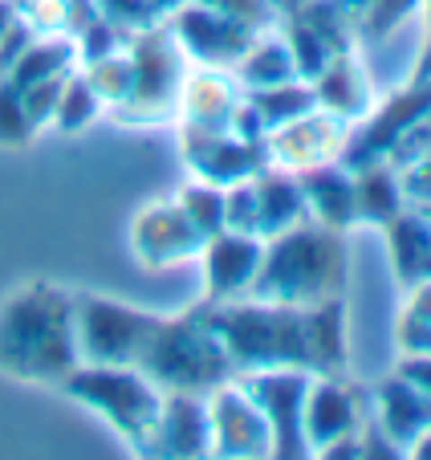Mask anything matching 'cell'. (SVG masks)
Instances as JSON below:
<instances>
[{"instance_id":"cell-1","label":"cell","mask_w":431,"mask_h":460,"mask_svg":"<svg viewBox=\"0 0 431 460\" xmlns=\"http://www.w3.org/2000/svg\"><path fill=\"white\" fill-rule=\"evenodd\" d=\"M216 334L228 350L233 375L249 371H346V305L330 297L321 305H281V302H216L204 305Z\"/></svg>"},{"instance_id":"cell-2","label":"cell","mask_w":431,"mask_h":460,"mask_svg":"<svg viewBox=\"0 0 431 460\" xmlns=\"http://www.w3.org/2000/svg\"><path fill=\"white\" fill-rule=\"evenodd\" d=\"M74 289L29 278L0 297V375L57 387L78 367Z\"/></svg>"},{"instance_id":"cell-3","label":"cell","mask_w":431,"mask_h":460,"mask_svg":"<svg viewBox=\"0 0 431 460\" xmlns=\"http://www.w3.org/2000/svg\"><path fill=\"white\" fill-rule=\"evenodd\" d=\"M346 289V241L318 220L268 236L249 297L281 305H321Z\"/></svg>"},{"instance_id":"cell-4","label":"cell","mask_w":431,"mask_h":460,"mask_svg":"<svg viewBox=\"0 0 431 460\" xmlns=\"http://www.w3.org/2000/svg\"><path fill=\"white\" fill-rule=\"evenodd\" d=\"M138 371L147 375L155 387L163 391H191V395H207L224 379H233V363L228 350L216 334L207 310H188L163 318L159 314L155 331L147 339V350L138 358Z\"/></svg>"},{"instance_id":"cell-5","label":"cell","mask_w":431,"mask_h":460,"mask_svg":"<svg viewBox=\"0 0 431 460\" xmlns=\"http://www.w3.org/2000/svg\"><path fill=\"white\" fill-rule=\"evenodd\" d=\"M57 387L74 403L98 411L138 456H147L151 436L159 428V411H163V387H155L138 367L78 363Z\"/></svg>"},{"instance_id":"cell-6","label":"cell","mask_w":431,"mask_h":460,"mask_svg":"<svg viewBox=\"0 0 431 460\" xmlns=\"http://www.w3.org/2000/svg\"><path fill=\"white\" fill-rule=\"evenodd\" d=\"M159 314L106 294H74V342L82 363L138 367Z\"/></svg>"},{"instance_id":"cell-7","label":"cell","mask_w":431,"mask_h":460,"mask_svg":"<svg viewBox=\"0 0 431 460\" xmlns=\"http://www.w3.org/2000/svg\"><path fill=\"white\" fill-rule=\"evenodd\" d=\"M135 58V94L119 106V119L127 122H159L180 111V86L188 78V53L180 49L172 29H138L130 37Z\"/></svg>"},{"instance_id":"cell-8","label":"cell","mask_w":431,"mask_h":460,"mask_svg":"<svg viewBox=\"0 0 431 460\" xmlns=\"http://www.w3.org/2000/svg\"><path fill=\"white\" fill-rule=\"evenodd\" d=\"M366 420L371 411H366L358 383H346L342 375H313L310 379L302 408V436L310 456H326L334 444L358 436Z\"/></svg>"},{"instance_id":"cell-9","label":"cell","mask_w":431,"mask_h":460,"mask_svg":"<svg viewBox=\"0 0 431 460\" xmlns=\"http://www.w3.org/2000/svg\"><path fill=\"white\" fill-rule=\"evenodd\" d=\"M207 236L191 225V217L180 208V200H151L130 220V252L143 270H175L199 261Z\"/></svg>"},{"instance_id":"cell-10","label":"cell","mask_w":431,"mask_h":460,"mask_svg":"<svg viewBox=\"0 0 431 460\" xmlns=\"http://www.w3.org/2000/svg\"><path fill=\"white\" fill-rule=\"evenodd\" d=\"M207 416H212V456H273V432L265 411L236 375L207 391Z\"/></svg>"},{"instance_id":"cell-11","label":"cell","mask_w":431,"mask_h":460,"mask_svg":"<svg viewBox=\"0 0 431 460\" xmlns=\"http://www.w3.org/2000/svg\"><path fill=\"white\" fill-rule=\"evenodd\" d=\"M236 379L244 383V391L265 411L268 432H273V456H310L302 436V408L313 375L285 367V371H249L236 375Z\"/></svg>"},{"instance_id":"cell-12","label":"cell","mask_w":431,"mask_h":460,"mask_svg":"<svg viewBox=\"0 0 431 460\" xmlns=\"http://www.w3.org/2000/svg\"><path fill=\"white\" fill-rule=\"evenodd\" d=\"M180 143L183 159H188L191 175L220 188H233L241 180H252L260 167H268L265 143H249L233 130H207V127H183L180 122Z\"/></svg>"},{"instance_id":"cell-13","label":"cell","mask_w":431,"mask_h":460,"mask_svg":"<svg viewBox=\"0 0 431 460\" xmlns=\"http://www.w3.org/2000/svg\"><path fill=\"white\" fill-rule=\"evenodd\" d=\"M346 127L338 114L330 111H310L302 119H289L281 127H273L265 135V155L273 167H285V172H305V167H318V164H334L342 159L346 147Z\"/></svg>"},{"instance_id":"cell-14","label":"cell","mask_w":431,"mask_h":460,"mask_svg":"<svg viewBox=\"0 0 431 460\" xmlns=\"http://www.w3.org/2000/svg\"><path fill=\"white\" fill-rule=\"evenodd\" d=\"M265 257V236L257 233H236V228H220L204 241L199 249V265H204V305L233 302V297H249L252 278Z\"/></svg>"},{"instance_id":"cell-15","label":"cell","mask_w":431,"mask_h":460,"mask_svg":"<svg viewBox=\"0 0 431 460\" xmlns=\"http://www.w3.org/2000/svg\"><path fill=\"white\" fill-rule=\"evenodd\" d=\"M172 33L180 49L199 66H216V70H233L241 53L252 45V29L236 25L233 17L207 9L199 0H188L180 13H172Z\"/></svg>"},{"instance_id":"cell-16","label":"cell","mask_w":431,"mask_h":460,"mask_svg":"<svg viewBox=\"0 0 431 460\" xmlns=\"http://www.w3.org/2000/svg\"><path fill=\"white\" fill-rule=\"evenodd\" d=\"M147 456H212V416H207V395L191 391H163V411L159 428L151 436Z\"/></svg>"},{"instance_id":"cell-17","label":"cell","mask_w":431,"mask_h":460,"mask_svg":"<svg viewBox=\"0 0 431 460\" xmlns=\"http://www.w3.org/2000/svg\"><path fill=\"white\" fill-rule=\"evenodd\" d=\"M371 416H374V424L383 428V436L399 448V456H407V448L431 428V395L419 391L415 383H407L403 375L395 371L391 379H383L379 387H374Z\"/></svg>"},{"instance_id":"cell-18","label":"cell","mask_w":431,"mask_h":460,"mask_svg":"<svg viewBox=\"0 0 431 460\" xmlns=\"http://www.w3.org/2000/svg\"><path fill=\"white\" fill-rule=\"evenodd\" d=\"M244 86L233 78V74L216 70V66H199V70H188L180 86V122L183 127H207V130H228V119H233L236 102H241Z\"/></svg>"},{"instance_id":"cell-19","label":"cell","mask_w":431,"mask_h":460,"mask_svg":"<svg viewBox=\"0 0 431 460\" xmlns=\"http://www.w3.org/2000/svg\"><path fill=\"white\" fill-rule=\"evenodd\" d=\"M297 183H302V200H305V217L318 220L326 228H338L346 233L350 225H358L354 217V172L334 164H318L305 167V172H294Z\"/></svg>"},{"instance_id":"cell-20","label":"cell","mask_w":431,"mask_h":460,"mask_svg":"<svg viewBox=\"0 0 431 460\" xmlns=\"http://www.w3.org/2000/svg\"><path fill=\"white\" fill-rule=\"evenodd\" d=\"M252 196H257V236H277L285 228L302 225L305 217V200H302V183H297L294 172L285 167H260L252 175Z\"/></svg>"},{"instance_id":"cell-21","label":"cell","mask_w":431,"mask_h":460,"mask_svg":"<svg viewBox=\"0 0 431 460\" xmlns=\"http://www.w3.org/2000/svg\"><path fill=\"white\" fill-rule=\"evenodd\" d=\"M387 244H391V265L403 289L431 281V212L415 204L411 212H399L387 228Z\"/></svg>"},{"instance_id":"cell-22","label":"cell","mask_w":431,"mask_h":460,"mask_svg":"<svg viewBox=\"0 0 431 460\" xmlns=\"http://www.w3.org/2000/svg\"><path fill=\"white\" fill-rule=\"evenodd\" d=\"M313 94H318L321 111L338 114L342 122L366 119V114H371V82H366L354 49L330 58V66L318 74V82H313Z\"/></svg>"},{"instance_id":"cell-23","label":"cell","mask_w":431,"mask_h":460,"mask_svg":"<svg viewBox=\"0 0 431 460\" xmlns=\"http://www.w3.org/2000/svg\"><path fill=\"white\" fill-rule=\"evenodd\" d=\"M403 208H407L403 183L387 164H371L354 172V217H358V225L387 228Z\"/></svg>"},{"instance_id":"cell-24","label":"cell","mask_w":431,"mask_h":460,"mask_svg":"<svg viewBox=\"0 0 431 460\" xmlns=\"http://www.w3.org/2000/svg\"><path fill=\"white\" fill-rule=\"evenodd\" d=\"M233 78L241 82L244 90H268L281 86V82H294V53L285 45V33H257L252 45L241 53V61L233 66Z\"/></svg>"},{"instance_id":"cell-25","label":"cell","mask_w":431,"mask_h":460,"mask_svg":"<svg viewBox=\"0 0 431 460\" xmlns=\"http://www.w3.org/2000/svg\"><path fill=\"white\" fill-rule=\"evenodd\" d=\"M74 61H78V49H74V37L57 33V37H33L25 45L17 61H13V70L4 78L13 82L17 90L33 86V82H45V78H61V74L74 70Z\"/></svg>"},{"instance_id":"cell-26","label":"cell","mask_w":431,"mask_h":460,"mask_svg":"<svg viewBox=\"0 0 431 460\" xmlns=\"http://www.w3.org/2000/svg\"><path fill=\"white\" fill-rule=\"evenodd\" d=\"M244 94H249V102L257 106L260 122H265V135L273 127H281V122L318 111V94H313V86L302 78L281 82V86H268V90H244Z\"/></svg>"},{"instance_id":"cell-27","label":"cell","mask_w":431,"mask_h":460,"mask_svg":"<svg viewBox=\"0 0 431 460\" xmlns=\"http://www.w3.org/2000/svg\"><path fill=\"white\" fill-rule=\"evenodd\" d=\"M102 111L106 106H102V98L94 94V86L86 82V74L69 70L66 82H61V98H57V111H53L49 127H57L61 135H82Z\"/></svg>"},{"instance_id":"cell-28","label":"cell","mask_w":431,"mask_h":460,"mask_svg":"<svg viewBox=\"0 0 431 460\" xmlns=\"http://www.w3.org/2000/svg\"><path fill=\"white\" fill-rule=\"evenodd\" d=\"M82 74L94 86V94L102 98V106H110V111L127 106L130 94H135V58H130V49L106 53V58L82 66Z\"/></svg>"},{"instance_id":"cell-29","label":"cell","mask_w":431,"mask_h":460,"mask_svg":"<svg viewBox=\"0 0 431 460\" xmlns=\"http://www.w3.org/2000/svg\"><path fill=\"white\" fill-rule=\"evenodd\" d=\"M338 4L350 17L354 37H383L419 9V0H338Z\"/></svg>"},{"instance_id":"cell-30","label":"cell","mask_w":431,"mask_h":460,"mask_svg":"<svg viewBox=\"0 0 431 460\" xmlns=\"http://www.w3.org/2000/svg\"><path fill=\"white\" fill-rule=\"evenodd\" d=\"M180 208L191 217V225L199 228L204 236L220 233L224 228V188L220 183H207V180H191L180 188Z\"/></svg>"},{"instance_id":"cell-31","label":"cell","mask_w":431,"mask_h":460,"mask_svg":"<svg viewBox=\"0 0 431 460\" xmlns=\"http://www.w3.org/2000/svg\"><path fill=\"white\" fill-rule=\"evenodd\" d=\"M285 45H289V53H294V70L302 82H318V74L330 66V58H334V49H330L326 41H321L318 33H313L305 21H297L294 13H289V29H285Z\"/></svg>"},{"instance_id":"cell-32","label":"cell","mask_w":431,"mask_h":460,"mask_svg":"<svg viewBox=\"0 0 431 460\" xmlns=\"http://www.w3.org/2000/svg\"><path fill=\"white\" fill-rule=\"evenodd\" d=\"M37 135L33 119H29L25 111V98H21V90L13 86L9 78H0V147L4 151H21L29 147Z\"/></svg>"},{"instance_id":"cell-33","label":"cell","mask_w":431,"mask_h":460,"mask_svg":"<svg viewBox=\"0 0 431 460\" xmlns=\"http://www.w3.org/2000/svg\"><path fill=\"white\" fill-rule=\"evenodd\" d=\"M199 4H207V9H216V13H224V17H233L236 25L252 29V33L273 29V21L281 17V9H277L273 0H199Z\"/></svg>"},{"instance_id":"cell-34","label":"cell","mask_w":431,"mask_h":460,"mask_svg":"<svg viewBox=\"0 0 431 460\" xmlns=\"http://www.w3.org/2000/svg\"><path fill=\"white\" fill-rule=\"evenodd\" d=\"M61 82H66V74H61V78L33 82V86L21 90V98H25V111H29V119H33L37 130L53 122V111H57V98H61Z\"/></svg>"},{"instance_id":"cell-35","label":"cell","mask_w":431,"mask_h":460,"mask_svg":"<svg viewBox=\"0 0 431 460\" xmlns=\"http://www.w3.org/2000/svg\"><path fill=\"white\" fill-rule=\"evenodd\" d=\"M399 183H403L407 200L419 204V208H427V204H431V155L411 159V164H407V172L399 175Z\"/></svg>"},{"instance_id":"cell-36","label":"cell","mask_w":431,"mask_h":460,"mask_svg":"<svg viewBox=\"0 0 431 460\" xmlns=\"http://www.w3.org/2000/svg\"><path fill=\"white\" fill-rule=\"evenodd\" d=\"M395 342L403 355H431V322H419L411 314L399 318V331H395Z\"/></svg>"},{"instance_id":"cell-37","label":"cell","mask_w":431,"mask_h":460,"mask_svg":"<svg viewBox=\"0 0 431 460\" xmlns=\"http://www.w3.org/2000/svg\"><path fill=\"white\" fill-rule=\"evenodd\" d=\"M399 375L431 395V355H403V363H399Z\"/></svg>"},{"instance_id":"cell-38","label":"cell","mask_w":431,"mask_h":460,"mask_svg":"<svg viewBox=\"0 0 431 460\" xmlns=\"http://www.w3.org/2000/svg\"><path fill=\"white\" fill-rule=\"evenodd\" d=\"M403 314H411V318H419V322H431V281L411 286V297H407Z\"/></svg>"},{"instance_id":"cell-39","label":"cell","mask_w":431,"mask_h":460,"mask_svg":"<svg viewBox=\"0 0 431 460\" xmlns=\"http://www.w3.org/2000/svg\"><path fill=\"white\" fill-rule=\"evenodd\" d=\"M17 25V4L13 0H0V41H4V33Z\"/></svg>"},{"instance_id":"cell-40","label":"cell","mask_w":431,"mask_h":460,"mask_svg":"<svg viewBox=\"0 0 431 460\" xmlns=\"http://www.w3.org/2000/svg\"><path fill=\"white\" fill-rule=\"evenodd\" d=\"M407 456H415V460H431V428L411 444V448H407Z\"/></svg>"},{"instance_id":"cell-41","label":"cell","mask_w":431,"mask_h":460,"mask_svg":"<svg viewBox=\"0 0 431 460\" xmlns=\"http://www.w3.org/2000/svg\"><path fill=\"white\" fill-rule=\"evenodd\" d=\"M273 4H277V9H281V13H294V9H302L305 0H273Z\"/></svg>"},{"instance_id":"cell-42","label":"cell","mask_w":431,"mask_h":460,"mask_svg":"<svg viewBox=\"0 0 431 460\" xmlns=\"http://www.w3.org/2000/svg\"><path fill=\"white\" fill-rule=\"evenodd\" d=\"M419 4H423V13H427V21H431V0H419Z\"/></svg>"},{"instance_id":"cell-43","label":"cell","mask_w":431,"mask_h":460,"mask_svg":"<svg viewBox=\"0 0 431 460\" xmlns=\"http://www.w3.org/2000/svg\"><path fill=\"white\" fill-rule=\"evenodd\" d=\"M427 212H431V204H427Z\"/></svg>"}]
</instances>
